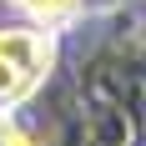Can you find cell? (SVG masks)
Returning <instances> with one entry per match:
<instances>
[{
	"instance_id": "1",
	"label": "cell",
	"mask_w": 146,
	"mask_h": 146,
	"mask_svg": "<svg viewBox=\"0 0 146 146\" xmlns=\"http://www.w3.org/2000/svg\"><path fill=\"white\" fill-rule=\"evenodd\" d=\"M56 66V40L45 30H0V106L25 101Z\"/></svg>"
},
{
	"instance_id": "2",
	"label": "cell",
	"mask_w": 146,
	"mask_h": 146,
	"mask_svg": "<svg viewBox=\"0 0 146 146\" xmlns=\"http://www.w3.org/2000/svg\"><path fill=\"white\" fill-rule=\"evenodd\" d=\"M20 10L30 15V20H40V25H50V20H66V15L81 5V0H15Z\"/></svg>"
},
{
	"instance_id": "3",
	"label": "cell",
	"mask_w": 146,
	"mask_h": 146,
	"mask_svg": "<svg viewBox=\"0 0 146 146\" xmlns=\"http://www.w3.org/2000/svg\"><path fill=\"white\" fill-rule=\"evenodd\" d=\"M0 146H35V141L15 126V121H5V126H0Z\"/></svg>"
},
{
	"instance_id": "4",
	"label": "cell",
	"mask_w": 146,
	"mask_h": 146,
	"mask_svg": "<svg viewBox=\"0 0 146 146\" xmlns=\"http://www.w3.org/2000/svg\"><path fill=\"white\" fill-rule=\"evenodd\" d=\"M10 5H15V0H10Z\"/></svg>"
}]
</instances>
